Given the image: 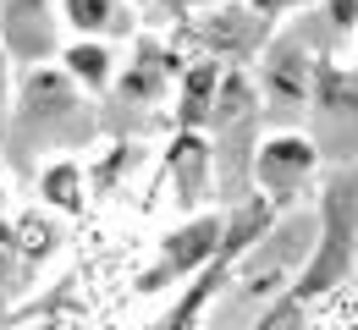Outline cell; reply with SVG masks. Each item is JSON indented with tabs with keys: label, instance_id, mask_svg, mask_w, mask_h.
<instances>
[{
	"label": "cell",
	"instance_id": "1",
	"mask_svg": "<svg viewBox=\"0 0 358 330\" xmlns=\"http://www.w3.org/2000/svg\"><path fill=\"white\" fill-rule=\"evenodd\" d=\"M78 110H83V89L66 77V66H50V61L28 66V77L17 83L11 116H17L22 133H55V127L78 121Z\"/></svg>",
	"mask_w": 358,
	"mask_h": 330
},
{
	"label": "cell",
	"instance_id": "2",
	"mask_svg": "<svg viewBox=\"0 0 358 330\" xmlns=\"http://www.w3.org/2000/svg\"><path fill=\"white\" fill-rule=\"evenodd\" d=\"M55 33H61L55 0H6V6H0V45H6L11 61L45 66L50 55H61Z\"/></svg>",
	"mask_w": 358,
	"mask_h": 330
},
{
	"label": "cell",
	"instance_id": "3",
	"mask_svg": "<svg viewBox=\"0 0 358 330\" xmlns=\"http://www.w3.org/2000/svg\"><path fill=\"white\" fill-rule=\"evenodd\" d=\"M320 171V149L298 133H275V138L259 143L254 154V182L270 193V198H292L298 188H309V177Z\"/></svg>",
	"mask_w": 358,
	"mask_h": 330
},
{
	"label": "cell",
	"instance_id": "4",
	"mask_svg": "<svg viewBox=\"0 0 358 330\" xmlns=\"http://www.w3.org/2000/svg\"><path fill=\"white\" fill-rule=\"evenodd\" d=\"M215 242H221V220H210V215L187 220L182 232L166 237V253H160V270H155V281H171V276H187V270H199V264L215 253Z\"/></svg>",
	"mask_w": 358,
	"mask_h": 330
},
{
	"label": "cell",
	"instance_id": "5",
	"mask_svg": "<svg viewBox=\"0 0 358 330\" xmlns=\"http://www.w3.org/2000/svg\"><path fill=\"white\" fill-rule=\"evenodd\" d=\"M61 66H66V77L83 94H105L116 83V50L105 39H72V45H61Z\"/></svg>",
	"mask_w": 358,
	"mask_h": 330
},
{
	"label": "cell",
	"instance_id": "6",
	"mask_svg": "<svg viewBox=\"0 0 358 330\" xmlns=\"http://www.w3.org/2000/svg\"><path fill=\"white\" fill-rule=\"evenodd\" d=\"M309 77H314V66H309V55L298 45H270L265 50V94L270 99L298 105L303 89H309Z\"/></svg>",
	"mask_w": 358,
	"mask_h": 330
},
{
	"label": "cell",
	"instance_id": "7",
	"mask_svg": "<svg viewBox=\"0 0 358 330\" xmlns=\"http://www.w3.org/2000/svg\"><path fill=\"white\" fill-rule=\"evenodd\" d=\"M39 204L55 209V215H83V204H89V182H83V165L78 160H50L45 171H39Z\"/></svg>",
	"mask_w": 358,
	"mask_h": 330
},
{
	"label": "cell",
	"instance_id": "8",
	"mask_svg": "<svg viewBox=\"0 0 358 330\" xmlns=\"http://www.w3.org/2000/svg\"><path fill=\"white\" fill-rule=\"evenodd\" d=\"M215 94H221V66L215 61H193L182 72V89H177V116L182 127H204L215 116Z\"/></svg>",
	"mask_w": 358,
	"mask_h": 330
},
{
	"label": "cell",
	"instance_id": "9",
	"mask_svg": "<svg viewBox=\"0 0 358 330\" xmlns=\"http://www.w3.org/2000/svg\"><path fill=\"white\" fill-rule=\"evenodd\" d=\"M61 28H72V39H105L116 28H127L122 0H61Z\"/></svg>",
	"mask_w": 358,
	"mask_h": 330
},
{
	"label": "cell",
	"instance_id": "10",
	"mask_svg": "<svg viewBox=\"0 0 358 330\" xmlns=\"http://www.w3.org/2000/svg\"><path fill=\"white\" fill-rule=\"evenodd\" d=\"M11 237H17V259L22 264H45L50 253H55V242H61V215L55 209H22L17 220H11Z\"/></svg>",
	"mask_w": 358,
	"mask_h": 330
},
{
	"label": "cell",
	"instance_id": "11",
	"mask_svg": "<svg viewBox=\"0 0 358 330\" xmlns=\"http://www.w3.org/2000/svg\"><path fill=\"white\" fill-rule=\"evenodd\" d=\"M166 55H171L166 45H138L133 72L122 77V99H155V94H160V83H166V72H171Z\"/></svg>",
	"mask_w": 358,
	"mask_h": 330
},
{
	"label": "cell",
	"instance_id": "12",
	"mask_svg": "<svg viewBox=\"0 0 358 330\" xmlns=\"http://www.w3.org/2000/svg\"><path fill=\"white\" fill-rule=\"evenodd\" d=\"M11 105H17V61H11L6 45H0V127L11 121Z\"/></svg>",
	"mask_w": 358,
	"mask_h": 330
},
{
	"label": "cell",
	"instance_id": "13",
	"mask_svg": "<svg viewBox=\"0 0 358 330\" xmlns=\"http://www.w3.org/2000/svg\"><path fill=\"white\" fill-rule=\"evenodd\" d=\"M320 6H325V22L336 33H353L358 28V0H320Z\"/></svg>",
	"mask_w": 358,
	"mask_h": 330
},
{
	"label": "cell",
	"instance_id": "14",
	"mask_svg": "<svg viewBox=\"0 0 358 330\" xmlns=\"http://www.w3.org/2000/svg\"><path fill=\"white\" fill-rule=\"evenodd\" d=\"M248 11H259L265 22H275V17H292V11H303L309 0H243Z\"/></svg>",
	"mask_w": 358,
	"mask_h": 330
},
{
	"label": "cell",
	"instance_id": "15",
	"mask_svg": "<svg viewBox=\"0 0 358 330\" xmlns=\"http://www.w3.org/2000/svg\"><path fill=\"white\" fill-rule=\"evenodd\" d=\"M0 215H6V182H0Z\"/></svg>",
	"mask_w": 358,
	"mask_h": 330
},
{
	"label": "cell",
	"instance_id": "16",
	"mask_svg": "<svg viewBox=\"0 0 358 330\" xmlns=\"http://www.w3.org/2000/svg\"><path fill=\"white\" fill-rule=\"evenodd\" d=\"M182 6H210V0H182Z\"/></svg>",
	"mask_w": 358,
	"mask_h": 330
}]
</instances>
